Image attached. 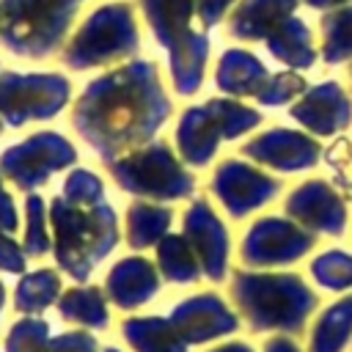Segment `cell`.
Returning <instances> with one entry per match:
<instances>
[{
    "label": "cell",
    "instance_id": "6da1fadb",
    "mask_svg": "<svg viewBox=\"0 0 352 352\" xmlns=\"http://www.w3.org/2000/svg\"><path fill=\"white\" fill-rule=\"evenodd\" d=\"M74 0H0V41L19 52L41 58L60 36Z\"/></svg>",
    "mask_w": 352,
    "mask_h": 352
},
{
    "label": "cell",
    "instance_id": "7a4b0ae2",
    "mask_svg": "<svg viewBox=\"0 0 352 352\" xmlns=\"http://www.w3.org/2000/svg\"><path fill=\"white\" fill-rule=\"evenodd\" d=\"M66 82L47 74H0V113L11 124L30 116H50L60 107Z\"/></svg>",
    "mask_w": 352,
    "mask_h": 352
},
{
    "label": "cell",
    "instance_id": "3957f363",
    "mask_svg": "<svg viewBox=\"0 0 352 352\" xmlns=\"http://www.w3.org/2000/svg\"><path fill=\"white\" fill-rule=\"evenodd\" d=\"M41 336H44L41 322H22L8 336V352H28V349H33V341Z\"/></svg>",
    "mask_w": 352,
    "mask_h": 352
},
{
    "label": "cell",
    "instance_id": "277c9868",
    "mask_svg": "<svg viewBox=\"0 0 352 352\" xmlns=\"http://www.w3.org/2000/svg\"><path fill=\"white\" fill-rule=\"evenodd\" d=\"M0 302H3V289H0Z\"/></svg>",
    "mask_w": 352,
    "mask_h": 352
}]
</instances>
